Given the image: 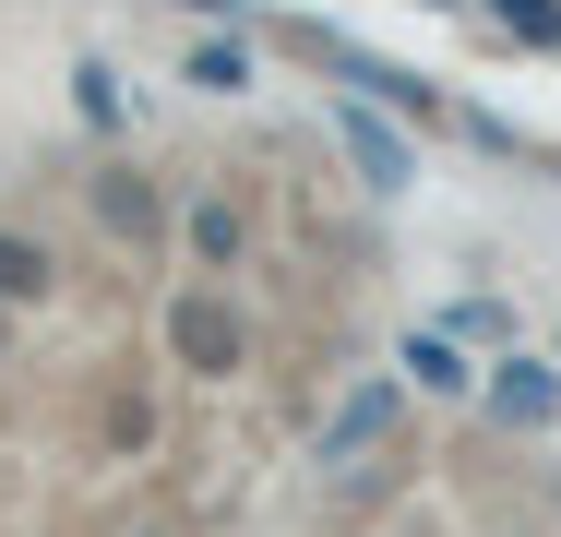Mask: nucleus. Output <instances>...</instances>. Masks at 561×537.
Listing matches in <instances>:
<instances>
[{
    "instance_id": "16",
    "label": "nucleus",
    "mask_w": 561,
    "mask_h": 537,
    "mask_svg": "<svg viewBox=\"0 0 561 537\" xmlns=\"http://www.w3.org/2000/svg\"><path fill=\"white\" fill-rule=\"evenodd\" d=\"M12 346H24V311H0V358H12Z\"/></svg>"
},
{
    "instance_id": "11",
    "label": "nucleus",
    "mask_w": 561,
    "mask_h": 537,
    "mask_svg": "<svg viewBox=\"0 0 561 537\" xmlns=\"http://www.w3.org/2000/svg\"><path fill=\"white\" fill-rule=\"evenodd\" d=\"M180 84H192V96H251V84H263V60H251V36L204 24V36L180 48Z\"/></svg>"
},
{
    "instance_id": "4",
    "label": "nucleus",
    "mask_w": 561,
    "mask_h": 537,
    "mask_svg": "<svg viewBox=\"0 0 561 537\" xmlns=\"http://www.w3.org/2000/svg\"><path fill=\"white\" fill-rule=\"evenodd\" d=\"M394 407H407V382H394V370L346 382L335 407H323V430H311V466H323V478H346V466H358V454H370V442L394 430Z\"/></svg>"
},
{
    "instance_id": "12",
    "label": "nucleus",
    "mask_w": 561,
    "mask_h": 537,
    "mask_svg": "<svg viewBox=\"0 0 561 537\" xmlns=\"http://www.w3.org/2000/svg\"><path fill=\"white\" fill-rule=\"evenodd\" d=\"M490 36H514V48H538V60H561V0H466Z\"/></svg>"
},
{
    "instance_id": "8",
    "label": "nucleus",
    "mask_w": 561,
    "mask_h": 537,
    "mask_svg": "<svg viewBox=\"0 0 561 537\" xmlns=\"http://www.w3.org/2000/svg\"><path fill=\"white\" fill-rule=\"evenodd\" d=\"M478 407H490L502 430H550L561 419V358H526V346L490 358V395H478Z\"/></svg>"
},
{
    "instance_id": "1",
    "label": "nucleus",
    "mask_w": 561,
    "mask_h": 537,
    "mask_svg": "<svg viewBox=\"0 0 561 537\" xmlns=\"http://www.w3.org/2000/svg\"><path fill=\"white\" fill-rule=\"evenodd\" d=\"M299 48L335 72V96H370L382 119H419V132H431V119H454L443 84H419V72H394V60H370V48H358V36H335V24H299Z\"/></svg>"
},
{
    "instance_id": "13",
    "label": "nucleus",
    "mask_w": 561,
    "mask_h": 537,
    "mask_svg": "<svg viewBox=\"0 0 561 537\" xmlns=\"http://www.w3.org/2000/svg\"><path fill=\"white\" fill-rule=\"evenodd\" d=\"M443 334H466V346H490V358H514V299H454Z\"/></svg>"
},
{
    "instance_id": "3",
    "label": "nucleus",
    "mask_w": 561,
    "mask_h": 537,
    "mask_svg": "<svg viewBox=\"0 0 561 537\" xmlns=\"http://www.w3.org/2000/svg\"><path fill=\"white\" fill-rule=\"evenodd\" d=\"M323 132L346 144V168H358V192H370V204H394V192L419 180V144H407V119H382L370 96H323Z\"/></svg>"
},
{
    "instance_id": "9",
    "label": "nucleus",
    "mask_w": 561,
    "mask_h": 537,
    "mask_svg": "<svg viewBox=\"0 0 561 537\" xmlns=\"http://www.w3.org/2000/svg\"><path fill=\"white\" fill-rule=\"evenodd\" d=\"M48 299H60V251H48V239H36V227H12V215H0V311H48Z\"/></svg>"
},
{
    "instance_id": "15",
    "label": "nucleus",
    "mask_w": 561,
    "mask_h": 537,
    "mask_svg": "<svg viewBox=\"0 0 561 537\" xmlns=\"http://www.w3.org/2000/svg\"><path fill=\"white\" fill-rule=\"evenodd\" d=\"M454 132H466V144H478V156H538V144H526V132H514V119H502V107H454Z\"/></svg>"
},
{
    "instance_id": "17",
    "label": "nucleus",
    "mask_w": 561,
    "mask_h": 537,
    "mask_svg": "<svg viewBox=\"0 0 561 537\" xmlns=\"http://www.w3.org/2000/svg\"><path fill=\"white\" fill-rule=\"evenodd\" d=\"M419 12H466V0H419Z\"/></svg>"
},
{
    "instance_id": "14",
    "label": "nucleus",
    "mask_w": 561,
    "mask_h": 537,
    "mask_svg": "<svg viewBox=\"0 0 561 537\" xmlns=\"http://www.w3.org/2000/svg\"><path fill=\"white\" fill-rule=\"evenodd\" d=\"M96 442H108V454H144V442H156V395H108Z\"/></svg>"
},
{
    "instance_id": "10",
    "label": "nucleus",
    "mask_w": 561,
    "mask_h": 537,
    "mask_svg": "<svg viewBox=\"0 0 561 537\" xmlns=\"http://www.w3.org/2000/svg\"><path fill=\"white\" fill-rule=\"evenodd\" d=\"M72 119H84V132H131V119H144V84H131V72H119L108 48H84V60H72Z\"/></svg>"
},
{
    "instance_id": "7",
    "label": "nucleus",
    "mask_w": 561,
    "mask_h": 537,
    "mask_svg": "<svg viewBox=\"0 0 561 537\" xmlns=\"http://www.w3.org/2000/svg\"><path fill=\"white\" fill-rule=\"evenodd\" d=\"M180 251H192L204 287H227V275L251 263V204H239V192H192V204H180Z\"/></svg>"
},
{
    "instance_id": "6",
    "label": "nucleus",
    "mask_w": 561,
    "mask_h": 537,
    "mask_svg": "<svg viewBox=\"0 0 561 537\" xmlns=\"http://www.w3.org/2000/svg\"><path fill=\"white\" fill-rule=\"evenodd\" d=\"M394 370H407L431 407H478V395H490V358H478L466 334H443V322H419V334L394 346Z\"/></svg>"
},
{
    "instance_id": "5",
    "label": "nucleus",
    "mask_w": 561,
    "mask_h": 537,
    "mask_svg": "<svg viewBox=\"0 0 561 537\" xmlns=\"http://www.w3.org/2000/svg\"><path fill=\"white\" fill-rule=\"evenodd\" d=\"M84 204H96V227H108V239H131V251H156V239L180 227L168 180H156V168H131V156H108V168L84 180Z\"/></svg>"
},
{
    "instance_id": "18",
    "label": "nucleus",
    "mask_w": 561,
    "mask_h": 537,
    "mask_svg": "<svg viewBox=\"0 0 561 537\" xmlns=\"http://www.w3.org/2000/svg\"><path fill=\"white\" fill-rule=\"evenodd\" d=\"M550 358H561V334H550Z\"/></svg>"
},
{
    "instance_id": "2",
    "label": "nucleus",
    "mask_w": 561,
    "mask_h": 537,
    "mask_svg": "<svg viewBox=\"0 0 561 537\" xmlns=\"http://www.w3.org/2000/svg\"><path fill=\"white\" fill-rule=\"evenodd\" d=\"M168 370H192V382H227V370H251V322H239V299L227 287H180L168 299Z\"/></svg>"
}]
</instances>
